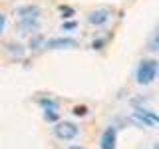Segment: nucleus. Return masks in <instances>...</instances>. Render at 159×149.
<instances>
[{"instance_id":"nucleus-12","label":"nucleus","mask_w":159,"mask_h":149,"mask_svg":"<svg viewBox=\"0 0 159 149\" xmlns=\"http://www.w3.org/2000/svg\"><path fill=\"white\" fill-rule=\"evenodd\" d=\"M155 149H159V143H157V145H155Z\"/></svg>"},{"instance_id":"nucleus-10","label":"nucleus","mask_w":159,"mask_h":149,"mask_svg":"<svg viewBox=\"0 0 159 149\" xmlns=\"http://www.w3.org/2000/svg\"><path fill=\"white\" fill-rule=\"evenodd\" d=\"M64 28H66V30H70V28H76V22H68Z\"/></svg>"},{"instance_id":"nucleus-1","label":"nucleus","mask_w":159,"mask_h":149,"mask_svg":"<svg viewBox=\"0 0 159 149\" xmlns=\"http://www.w3.org/2000/svg\"><path fill=\"white\" fill-rule=\"evenodd\" d=\"M157 74V62L155 60H143L137 68V82L139 84H149L155 79Z\"/></svg>"},{"instance_id":"nucleus-5","label":"nucleus","mask_w":159,"mask_h":149,"mask_svg":"<svg viewBox=\"0 0 159 149\" xmlns=\"http://www.w3.org/2000/svg\"><path fill=\"white\" fill-rule=\"evenodd\" d=\"M18 14L22 16V20H36L40 16V8L38 6H22V8H18Z\"/></svg>"},{"instance_id":"nucleus-3","label":"nucleus","mask_w":159,"mask_h":149,"mask_svg":"<svg viewBox=\"0 0 159 149\" xmlns=\"http://www.w3.org/2000/svg\"><path fill=\"white\" fill-rule=\"evenodd\" d=\"M76 46H78V42L72 40V38H54V40H50V42L46 44V48H50V50H56V48H76Z\"/></svg>"},{"instance_id":"nucleus-8","label":"nucleus","mask_w":159,"mask_h":149,"mask_svg":"<svg viewBox=\"0 0 159 149\" xmlns=\"http://www.w3.org/2000/svg\"><path fill=\"white\" fill-rule=\"evenodd\" d=\"M74 113L82 117V115H86V113H88V107H84V106H76V107H74Z\"/></svg>"},{"instance_id":"nucleus-4","label":"nucleus","mask_w":159,"mask_h":149,"mask_svg":"<svg viewBox=\"0 0 159 149\" xmlns=\"http://www.w3.org/2000/svg\"><path fill=\"white\" fill-rule=\"evenodd\" d=\"M116 129L113 127H109L103 131V135H102V149H116Z\"/></svg>"},{"instance_id":"nucleus-9","label":"nucleus","mask_w":159,"mask_h":149,"mask_svg":"<svg viewBox=\"0 0 159 149\" xmlns=\"http://www.w3.org/2000/svg\"><path fill=\"white\" fill-rule=\"evenodd\" d=\"M4 26H6V14L0 12V34L4 32Z\"/></svg>"},{"instance_id":"nucleus-11","label":"nucleus","mask_w":159,"mask_h":149,"mask_svg":"<svg viewBox=\"0 0 159 149\" xmlns=\"http://www.w3.org/2000/svg\"><path fill=\"white\" fill-rule=\"evenodd\" d=\"M70 149H86V147H80V145H74V147H70Z\"/></svg>"},{"instance_id":"nucleus-6","label":"nucleus","mask_w":159,"mask_h":149,"mask_svg":"<svg viewBox=\"0 0 159 149\" xmlns=\"http://www.w3.org/2000/svg\"><path fill=\"white\" fill-rule=\"evenodd\" d=\"M107 18H109L107 10H96V12H89L88 22L89 24H103V22H107Z\"/></svg>"},{"instance_id":"nucleus-7","label":"nucleus","mask_w":159,"mask_h":149,"mask_svg":"<svg viewBox=\"0 0 159 149\" xmlns=\"http://www.w3.org/2000/svg\"><path fill=\"white\" fill-rule=\"evenodd\" d=\"M44 117H46V121H58V113L54 111V109H46Z\"/></svg>"},{"instance_id":"nucleus-2","label":"nucleus","mask_w":159,"mask_h":149,"mask_svg":"<svg viewBox=\"0 0 159 149\" xmlns=\"http://www.w3.org/2000/svg\"><path fill=\"white\" fill-rule=\"evenodd\" d=\"M54 133H56L58 139H64V141H68V139H74L80 133L78 125H74V123L70 121H60L56 127H54Z\"/></svg>"}]
</instances>
